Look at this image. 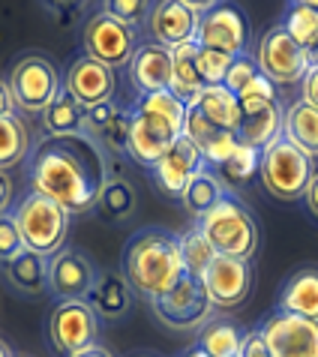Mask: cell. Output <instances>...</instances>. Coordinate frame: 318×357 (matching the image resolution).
Here are the masks:
<instances>
[{"label":"cell","mask_w":318,"mask_h":357,"mask_svg":"<svg viewBox=\"0 0 318 357\" xmlns=\"http://www.w3.org/2000/svg\"><path fill=\"white\" fill-rule=\"evenodd\" d=\"M15 222L18 231L24 237V246L43 259H52L54 252H61L66 246V231H69V213L61 204H54L52 198L27 192L15 207Z\"/></svg>","instance_id":"5"},{"label":"cell","mask_w":318,"mask_h":357,"mask_svg":"<svg viewBox=\"0 0 318 357\" xmlns=\"http://www.w3.org/2000/svg\"><path fill=\"white\" fill-rule=\"evenodd\" d=\"M246 99H276V84L271 82V78H264L262 73H258L252 82L237 93V102H246Z\"/></svg>","instance_id":"41"},{"label":"cell","mask_w":318,"mask_h":357,"mask_svg":"<svg viewBox=\"0 0 318 357\" xmlns=\"http://www.w3.org/2000/svg\"><path fill=\"white\" fill-rule=\"evenodd\" d=\"M204 168H207V162H204V156L198 153V147L186 135H181L162 153V160L153 165V177H156V186L162 192L183 198L186 186H190Z\"/></svg>","instance_id":"17"},{"label":"cell","mask_w":318,"mask_h":357,"mask_svg":"<svg viewBox=\"0 0 318 357\" xmlns=\"http://www.w3.org/2000/svg\"><path fill=\"white\" fill-rule=\"evenodd\" d=\"M87 303L93 306L96 315H103L108 321H117L132 306V289H129L126 276L121 273H96V285L91 297H87Z\"/></svg>","instance_id":"24"},{"label":"cell","mask_w":318,"mask_h":357,"mask_svg":"<svg viewBox=\"0 0 318 357\" xmlns=\"http://www.w3.org/2000/svg\"><path fill=\"white\" fill-rule=\"evenodd\" d=\"M195 108L211 123L222 126V130H228V132H237V123H241V102H237V96L232 91H225L222 84L207 87V91L198 96Z\"/></svg>","instance_id":"28"},{"label":"cell","mask_w":318,"mask_h":357,"mask_svg":"<svg viewBox=\"0 0 318 357\" xmlns=\"http://www.w3.org/2000/svg\"><path fill=\"white\" fill-rule=\"evenodd\" d=\"M282 108L280 99H246L241 102L237 142L262 153L267 144L282 135Z\"/></svg>","instance_id":"18"},{"label":"cell","mask_w":318,"mask_h":357,"mask_svg":"<svg viewBox=\"0 0 318 357\" xmlns=\"http://www.w3.org/2000/svg\"><path fill=\"white\" fill-rule=\"evenodd\" d=\"M195 228L207 237L216 255L250 261L258 250V225L234 195H225L220 204L211 207Z\"/></svg>","instance_id":"4"},{"label":"cell","mask_w":318,"mask_h":357,"mask_svg":"<svg viewBox=\"0 0 318 357\" xmlns=\"http://www.w3.org/2000/svg\"><path fill=\"white\" fill-rule=\"evenodd\" d=\"M258 174H262L264 190L271 192L280 202H297V198L306 195V186H310L315 168L312 160L303 151L288 142V138H276L262 151V160H258Z\"/></svg>","instance_id":"6"},{"label":"cell","mask_w":318,"mask_h":357,"mask_svg":"<svg viewBox=\"0 0 318 357\" xmlns=\"http://www.w3.org/2000/svg\"><path fill=\"white\" fill-rule=\"evenodd\" d=\"M282 138H288L297 151H303L310 160H318V108L297 99L282 114Z\"/></svg>","instance_id":"25"},{"label":"cell","mask_w":318,"mask_h":357,"mask_svg":"<svg viewBox=\"0 0 318 357\" xmlns=\"http://www.w3.org/2000/svg\"><path fill=\"white\" fill-rule=\"evenodd\" d=\"M280 312L318 321V267H301L280 291Z\"/></svg>","instance_id":"23"},{"label":"cell","mask_w":318,"mask_h":357,"mask_svg":"<svg viewBox=\"0 0 318 357\" xmlns=\"http://www.w3.org/2000/svg\"><path fill=\"white\" fill-rule=\"evenodd\" d=\"M258 160H262V153L258 151H252V147H246V144H237L234 153L220 165V172L225 174V181L243 183L258 172Z\"/></svg>","instance_id":"36"},{"label":"cell","mask_w":318,"mask_h":357,"mask_svg":"<svg viewBox=\"0 0 318 357\" xmlns=\"http://www.w3.org/2000/svg\"><path fill=\"white\" fill-rule=\"evenodd\" d=\"M225 198V186H222V181L220 177H216L211 168H204L202 174L195 177V181L186 186V192H183V207L186 211H190L192 216H198V220H202V216L211 211V207H216Z\"/></svg>","instance_id":"33"},{"label":"cell","mask_w":318,"mask_h":357,"mask_svg":"<svg viewBox=\"0 0 318 357\" xmlns=\"http://www.w3.org/2000/svg\"><path fill=\"white\" fill-rule=\"evenodd\" d=\"M123 276L129 289L151 301L172 291L183 276L181 237L165 228H144L135 237H129L123 250Z\"/></svg>","instance_id":"2"},{"label":"cell","mask_w":318,"mask_h":357,"mask_svg":"<svg viewBox=\"0 0 318 357\" xmlns=\"http://www.w3.org/2000/svg\"><path fill=\"white\" fill-rule=\"evenodd\" d=\"M129 78H132L138 96L168 91L172 87V52L156 43L138 45L129 61Z\"/></svg>","instance_id":"21"},{"label":"cell","mask_w":318,"mask_h":357,"mask_svg":"<svg viewBox=\"0 0 318 357\" xmlns=\"http://www.w3.org/2000/svg\"><path fill=\"white\" fill-rule=\"evenodd\" d=\"M198 45L195 43H183L172 48V87H168V93L177 96L181 102L190 108L198 102V96L207 91L202 73H198Z\"/></svg>","instance_id":"22"},{"label":"cell","mask_w":318,"mask_h":357,"mask_svg":"<svg viewBox=\"0 0 318 357\" xmlns=\"http://www.w3.org/2000/svg\"><path fill=\"white\" fill-rule=\"evenodd\" d=\"M9 91H13L15 108H22L24 114H43L52 105V99L61 93V75L48 57L27 54L13 66Z\"/></svg>","instance_id":"9"},{"label":"cell","mask_w":318,"mask_h":357,"mask_svg":"<svg viewBox=\"0 0 318 357\" xmlns=\"http://www.w3.org/2000/svg\"><path fill=\"white\" fill-rule=\"evenodd\" d=\"M129 123H132V112L117 105L114 114L108 117L103 126H96L91 132L93 142L103 147V151H112V153H126V142H129Z\"/></svg>","instance_id":"35"},{"label":"cell","mask_w":318,"mask_h":357,"mask_svg":"<svg viewBox=\"0 0 318 357\" xmlns=\"http://www.w3.org/2000/svg\"><path fill=\"white\" fill-rule=\"evenodd\" d=\"M303 202H306V207H310V213H312V216H318V172L312 174L310 186H306V195H303Z\"/></svg>","instance_id":"47"},{"label":"cell","mask_w":318,"mask_h":357,"mask_svg":"<svg viewBox=\"0 0 318 357\" xmlns=\"http://www.w3.org/2000/svg\"><path fill=\"white\" fill-rule=\"evenodd\" d=\"M135 357H147V354H135Z\"/></svg>","instance_id":"52"},{"label":"cell","mask_w":318,"mask_h":357,"mask_svg":"<svg viewBox=\"0 0 318 357\" xmlns=\"http://www.w3.org/2000/svg\"><path fill=\"white\" fill-rule=\"evenodd\" d=\"M13 195H15L13 177H9L6 172H0V216L9 213V207H13Z\"/></svg>","instance_id":"45"},{"label":"cell","mask_w":318,"mask_h":357,"mask_svg":"<svg viewBox=\"0 0 318 357\" xmlns=\"http://www.w3.org/2000/svg\"><path fill=\"white\" fill-rule=\"evenodd\" d=\"M237 357H271V351H267V342L262 331H250L243 333V342H241V351H237Z\"/></svg>","instance_id":"42"},{"label":"cell","mask_w":318,"mask_h":357,"mask_svg":"<svg viewBox=\"0 0 318 357\" xmlns=\"http://www.w3.org/2000/svg\"><path fill=\"white\" fill-rule=\"evenodd\" d=\"M3 273H6V282L13 285L18 294L33 297L48 285V259L24 250L22 255H15L13 261L3 264Z\"/></svg>","instance_id":"27"},{"label":"cell","mask_w":318,"mask_h":357,"mask_svg":"<svg viewBox=\"0 0 318 357\" xmlns=\"http://www.w3.org/2000/svg\"><path fill=\"white\" fill-rule=\"evenodd\" d=\"M186 105L168 91L142 93L132 108V123H129L126 153L138 165L153 168L162 153L183 135Z\"/></svg>","instance_id":"3"},{"label":"cell","mask_w":318,"mask_h":357,"mask_svg":"<svg viewBox=\"0 0 318 357\" xmlns=\"http://www.w3.org/2000/svg\"><path fill=\"white\" fill-rule=\"evenodd\" d=\"M258 331L271 357H318V321L276 310Z\"/></svg>","instance_id":"13"},{"label":"cell","mask_w":318,"mask_h":357,"mask_svg":"<svg viewBox=\"0 0 318 357\" xmlns=\"http://www.w3.org/2000/svg\"><path fill=\"white\" fill-rule=\"evenodd\" d=\"M82 43H84V54L87 57H93V61L112 66V69L129 66V61H132V54L138 48L135 31H129L126 24H121L117 18H112L105 9L84 22Z\"/></svg>","instance_id":"11"},{"label":"cell","mask_w":318,"mask_h":357,"mask_svg":"<svg viewBox=\"0 0 318 357\" xmlns=\"http://www.w3.org/2000/svg\"><path fill=\"white\" fill-rule=\"evenodd\" d=\"M195 45L241 57L250 45V22L237 3H213L204 15H198Z\"/></svg>","instance_id":"10"},{"label":"cell","mask_w":318,"mask_h":357,"mask_svg":"<svg viewBox=\"0 0 318 357\" xmlns=\"http://www.w3.org/2000/svg\"><path fill=\"white\" fill-rule=\"evenodd\" d=\"M282 31L292 36L297 45H303L306 52H310L318 39V9L312 6V0H292V3L285 6Z\"/></svg>","instance_id":"31"},{"label":"cell","mask_w":318,"mask_h":357,"mask_svg":"<svg viewBox=\"0 0 318 357\" xmlns=\"http://www.w3.org/2000/svg\"><path fill=\"white\" fill-rule=\"evenodd\" d=\"M66 91L73 93V99L84 108H96V105H105L114 99L117 91V75L112 66L93 61V57H75L69 63V73H66Z\"/></svg>","instance_id":"15"},{"label":"cell","mask_w":318,"mask_h":357,"mask_svg":"<svg viewBox=\"0 0 318 357\" xmlns=\"http://www.w3.org/2000/svg\"><path fill=\"white\" fill-rule=\"evenodd\" d=\"M255 75H258L255 57H246V54H241V57H234V61H232V66H228L222 87H225V91H232V93L237 96V93H241L246 84L252 82Z\"/></svg>","instance_id":"40"},{"label":"cell","mask_w":318,"mask_h":357,"mask_svg":"<svg viewBox=\"0 0 318 357\" xmlns=\"http://www.w3.org/2000/svg\"><path fill=\"white\" fill-rule=\"evenodd\" d=\"M24 250H27V246H24L22 231H18L15 216H13V213L0 216V264L13 261L15 255H22Z\"/></svg>","instance_id":"39"},{"label":"cell","mask_w":318,"mask_h":357,"mask_svg":"<svg viewBox=\"0 0 318 357\" xmlns=\"http://www.w3.org/2000/svg\"><path fill=\"white\" fill-rule=\"evenodd\" d=\"M243 342V331L225 319H211L198 333V349L211 357H237Z\"/></svg>","instance_id":"30"},{"label":"cell","mask_w":318,"mask_h":357,"mask_svg":"<svg viewBox=\"0 0 318 357\" xmlns=\"http://www.w3.org/2000/svg\"><path fill=\"white\" fill-rule=\"evenodd\" d=\"M153 315L162 324H168L172 331H202L213 315V303L207 297L202 280L183 273L172 291H165L162 297L151 301Z\"/></svg>","instance_id":"8"},{"label":"cell","mask_w":318,"mask_h":357,"mask_svg":"<svg viewBox=\"0 0 318 357\" xmlns=\"http://www.w3.org/2000/svg\"><path fill=\"white\" fill-rule=\"evenodd\" d=\"M151 6L153 3H144V0H112V3H105L103 9L112 18H117L121 24H126L129 31H135V27L147 24V15H151Z\"/></svg>","instance_id":"37"},{"label":"cell","mask_w":318,"mask_h":357,"mask_svg":"<svg viewBox=\"0 0 318 357\" xmlns=\"http://www.w3.org/2000/svg\"><path fill=\"white\" fill-rule=\"evenodd\" d=\"M114 102H105V105H96V108H87V132H93L96 126H103L108 117L114 114Z\"/></svg>","instance_id":"44"},{"label":"cell","mask_w":318,"mask_h":357,"mask_svg":"<svg viewBox=\"0 0 318 357\" xmlns=\"http://www.w3.org/2000/svg\"><path fill=\"white\" fill-rule=\"evenodd\" d=\"M108 177L105 151L91 135H48L31 156L33 192L52 198L66 213L93 211Z\"/></svg>","instance_id":"1"},{"label":"cell","mask_w":318,"mask_h":357,"mask_svg":"<svg viewBox=\"0 0 318 357\" xmlns=\"http://www.w3.org/2000/svg\"><path fill=\"white\" fill-rule=\"evenodd\" d=\"M198 73H202L204 84H222L225 82V73L232 66L234 57L232 54H222V52H213V48H198Z\"/></svg>","instance_id":"38"},{"label":"cell","mask_w":318,"mask_h":357,"mask_svg":"<svg viewBox=\"0 0 318 357\" xmlns=\"http://www.w3.org/2000/svg\"><path fill=\"white\" fill-rule=\"evenodd\" d=\"M202 285L207 297H211L213 310L216 306H241L252 291V267L243 259H228V255H216L213 264L207 267L202 276Z\"/></svg>","instance_id":"14"},{"label":"cell","mask_w":318,"mask_h":357,"mask_svg":"<svg viewBox=\"0 0 318 357\" xmlns=\"http://www.w3.org/2000/svg\"><path fill=\"white\" fill-rule=\"evenodd\" d=\"M0 357H15V354H13V349H9V345H6L3 340H0Z\"/></svg>","instance_id":"50"},{"label":"cell","mask_w":318,"mask_h":357,"mask_svg":"<svg viewBox=\"0 0 318 357\" xmlns=\"http://www.w3.org/2000/svg\"><path fill=\"white\" fill-rule=\"evenodd\" d=\"M183 135L198 147V153L204 156V162L213 165V168H220L228 156L234 153V147L241 144V142H237V132H228V130H222V126L211 123L195 105L186 108Z\"/></svg>","instance_id":"20"},{"label":"cell","mask_w":318,"mask_h":357,"mask_svg":"<svg viewBox=\"0 0 318 357\" xmlns=\"http://www.w3.org/2000/svg\"><path fill=\"white\" fill-rule=\"evenodd\" d=\"M96 285V271L91 259L78 250L63 246L48 259V289L61 301H87Z\"/></svg>","instance_id":"16"},{"label":"cell","mask_w":318,"mask_h":357,"mask_svg":"<svg viewBox=\"0 0 318 357\" xmlns=\"http://www.w3.org/2000/svg\"><path fill=\"white\" fill-rule=\"evenodd\" d=\"M183 357H211V354H207V351H202V349H198V345H195V349H190V351H186Z\"/></svg>","instance_id":"49"},{"label":"cell","mask_w":318,"mask_h":357,"mask_svg":"<svg viewBox=\"0 0 318 357\" xmlns=\"http://www.w3.org/2000/svg\"><path fill=\"white\" fill-rule=\"evenodd\" d=\"M198 15L190 9L186 0H162L151 6L147 15V31H151L156 45H165L168 52L183 43H195Z\"/></svg>","instance_id":"19"},{"label":"cell","mask_w":318,"mask_h":357,"mask_svg":"<svg viewBox=\"0 0 318 357\" xmlns=\"http://www.w3.org/2000/svg\"><path fill=\"white\" fill-rule=\"evenodd\" d=\"M310 57H312V66H318V39H315V45L310 48Z\"/></svg>","instance_id":"51"},{"label":"cell","mask_w":318,"mask_h":357,"mask_svg":"<svg viewBox=\"0 0 318 357\" xmlns=\"http://www.w3.org/2000/svg\"><path fill=\"white\" fill-rule=\"evenodd\" d=\"M301 87H303V102L306 105H312V108H318V66H312L310 73H306V78L301 82Z\"/></svg>","instance_id":"43"},{"label":"cell","mask_w":318,"mask_h":357,"mask_svg":"<svg viewBox=\"0 0 318 357\" xmlns=\"http://www.w3.org/2000/svg\"><path fill=\"white\" fill-rule=\"evenodd\" d=\"M27 151H31V130L18 114L0 117V172L24 162Z\"/></svg>","instance_id":"32"},{"label":"cell","mask_w":318,"mask_h":357,"mask_svg":"<svg viewBox=\"0 0 318 357\" xmlns=\"http://www.w3.org/2000/svg\"><path fill=\"white\" fill-rule=\"evenodd\" d=\"M15 114V99L13 91H9V82L0 78V117H13Z\"/></svg>","instance_id":"46"},{"label":"cell","mask_w":318,"mask_h":357,"mask_svg":"<svg viewBox=\"0 0 318 357\" xmlns=\"http://www.w3.org/2000/svg\"><path fill=\"white\" fill-rule=\"evenodd\" d=\"M45 135H91L87 132V112L73 99V93L61 87L52 105L43 112Z\"/></svg>","instance_id":"26"},{"label":"cell","mask_w":318,"mask_h":357,"mask_svg":"<svg viewBox=\"0 0 318 357\" xmlns=\"http://www.w3.org/2000/svg\"><path fill=\"white\" fill-rule=\"evenodd\" d=\"M99 315L87 301H57L48 315V336L61 354H75L96 342Z\"/></svg>","instance_id":"12"},{"label":"cell","mask_w":318,"mask_h":357,"mask_svg":"<svg viewBox=\"0 0 318 357\" xmlns=\"http://www.w3.org/2000/svg\"><path fill=\"white\" fill-rule=\"evenodd\" d=\"M69 357H114L108 349H103V345H87V349H82V351H75V354H69Z\"/></svg>","instance_id":"48"},{"label":"cell","mask_w":318,"mask_h":357,"mask_svg":"<svg viewBox=\"0 0 318 357\" xmlns=\"http://www.w3.org/2000/svg\"><path fill=\"white\" fill-rule=\"evenodd\" d=\"M255 66L264 78L280 84H301L306 73L312 69V57L303 45H297L292 36L282 31V24L271 27L255 48Z\"/></svg>","instance_id":"7"},{"label":"cell","mask_w":318,"mask_h":357,"mask_svg":"<svg viewBox=\"0 0 318 357\" xmlns=\"http://www.w3.org/2000/svg\"><path fill=\"white\" fill-rule=\"evenodd\" d=\"M181 255H183V273L195 276V280H202L207 273V267L216 259L213 246L207 243V237L198 231V228H192V231H186L181 237Z\"/></svg>","instance_id":"34"},{"label":"cell","mask_w":318,"mask_h":357,"mask_svg":"<svg viewBox=\"0 0 318 357\" xmlns=\"http://www.w3.org/2000/svg\"><path fill=\"white\" fill-rule=\"evenodd\" d=\"M93 207L99 211L103 220H108V222H123L135 211V190L129 186V181H123V177H108Z\"/></svg>","instance_id":"29"}]
</instances>
